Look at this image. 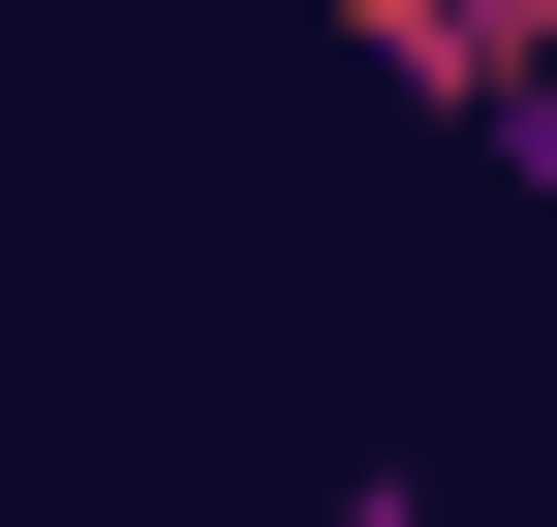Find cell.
Returning <instances> with one entry per match:
<instances>
[{"mask_svg": "<svg viewBox=\"0 0 557 527\" xmlns=\"http://www.w3.org/2000/svg\"><path fill=\"white\" fill-rule=\"evenodd\" d=\"M465 156H496V186H527V248H557V62H527L496 124H465Z\"/></svg>", "mask_w": 557, "mask_h": 527, "instance_id": "cell-2", "label": "cell"}, {"mask_svg": "<svg viewBox=\"0 0 557 527\" xmlns=\"http://www.w3.org/2000/svg\"><path fill=\"white\" fill-rule=\"evenodd\" d=\"M310 527H465V497H403V466H341V497H310Z\"/></svg>", "mask_w": 557, "mask_h": 527, "instance_id": "cell-3", "label": "cell"}, {"mask_svg": "<svg viewBox=\"0 0 557 527\" xmlns=\"http://www.w3.org/2000/svg\"><path fill=\"white\" fill-rule=\"evenodd\" d=\"M341 62H403L434 124H496L527 62H557V0H341Z\"/></svg>", "mask_w": 557, "mask_h": 527, "instance_id": "cell-1", "label": "cell"}]
</instances>
